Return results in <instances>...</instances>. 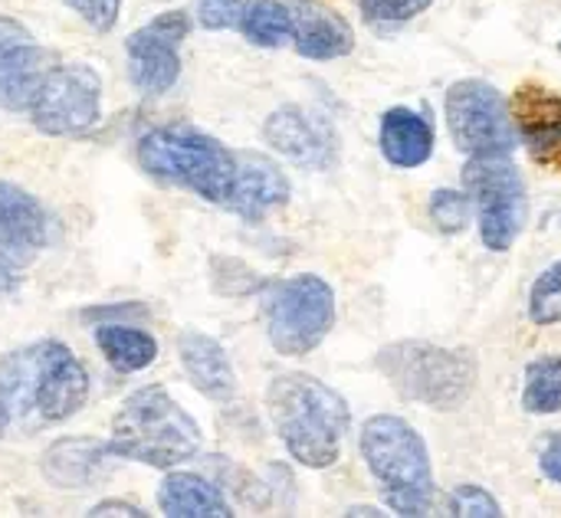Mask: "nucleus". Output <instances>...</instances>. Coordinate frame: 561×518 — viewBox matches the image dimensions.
<instances>
[{
	"instance_id": "obj_17",
	"label": "nucleus",
	"mask_w": 561,
	"mask_h": 518,
	"mask_svg": "<svg viewBox=\"0 0 561 518\" xmlns=\"http://www.w3.org/2000/svg\"><path fill=\"white\" fill-rule=\"evenodd\" d=\"M293 13V43L306 59H339L355 46V33L342 13L319 0H286Z\"/></svg>"
},
{
	"instance_id": "obj_28",
	"label": "nucleus",
	"mask_w": 561,
	"mask_h": 518,
	"mask_svg": "<svg viewBox=\"0 0 561 518\" xmlns=\"http://www.w3.org/2000/svg\"><path fill=\"white\" fill-rule=\"evenodd\" d=\"M450 516L500 518L503 516V509H500V503H496L486 490L467 483V486H457V490H454V496H450Z\"/></svg>"
},
{
	"instance_id": "obj_32",
	"label": "nucleus",
	"mask_w": 561,
	"mask_h": 518,
	"mask_svg": "<svg viewBox=\"0 0 561 518\" xmlns=\"http://www.w3.org/2000/svg\"><path fill=\"white\" fill-rule=\"evenodd\" d=\"M85 516L92 518H108V516H122V518H145V513L138 509V506H131V503H118V499H108V503H99V506H92Z\"/></svg>"
},
{
	"instance_id": "obj_34",
	"label": "nucleus",
	"mask_w": 561,
	"mask_h": 518,
	"mask_svg": "<svg viewBox=\"0 0 561 518\" xmlns=\"http://www.w3.org/2000/svg\"><path fill=\"white\" fill-rule=\"evenodd\" d=\"M10 427H13V411H10V407H7V404L0 401V437H3V434H7Z\"/></svg>"
},
{
	"instance_id": "obj_1",
	"label": "nucleus",
	"mask_w": 561,
	"mask_h": 518,
	"mask_svg": "<svg viewBox=\"0 0 561 518\" xmlns=\"http://www.w3.org/2000/svg\"><path fill=\"white\" fill-rule=\"evenodd\" d=\"M85 398L89 375L62 342L43 338L0 358V401L26 430L69 421L85 407Z\"/></svg>"
},
{
	"instance_id": "obj_9",
	"label": "nucleus",
	"mask_w": 561,
	"mask_h": 518,
	"mask_svg": "<svg viewBox=\"0 0 561 518\" xmlns=\"http://www.w3.org/2000/svg\"><path fill=\"white\" fill-rule=\"evenodd\" d=\"M450 138L463 154H513L516 125L503 92L483 79H460L447 92Z\"/></svg>"
},
{
	"instance_id": "obj_13",
	"label": "nucleus",
	"mask_w": 561,
	"mask_h": 518,
	"mask_svg": "<svg viewBox=\"0 0 561 518\" xmlns=\"http://www.w3.org/2000/svg\"><path fill=\"white\" fill-rule=\"evenodd\" d=\"M53 56L33 39V33L13 20L0 16V108L30 112V102L43 79L49 76Z\"/></svg>"
},
{
	"instance_id": "obj_10",
	"label": "nucleus",
	"mask_w": 561,
	"mask_h": 518,
	"mask_svg": "<svg viewBox=\"0 0 561 518\" xmlns=\"http://www.w3.org/2000/svg\"><path fill=\"white\" fill-rule=\"evenodd\" d=\"M102 115V76L89 62L53 66L30 102V118L43 135H82Z\"/></svg>"
},
{
	"instance_id": "obj_33",
	"label": "nucleus",
	"mask_w": 561,
	"mask_h": 518,
	"mask_svg": "<svg viewBox=\"0 0 561 518\" xmlns=\"http://www.w3.org/2000/svg\"><path fill=\"white\" fill-rule=\"evenodd\" d=\"M16 286H20V276L13 273V266L0 263V299L10 296V292H16Z\"/></svg>"
},
{
	"instance_id": "obj_19",
	"label": "nucleus",
	"mask_w": 561,
	"mask_h": 518,
	"mask_svg": "<svg viewBox=\"0 0 561 518\" xmlns=\"http://www.w3.org/2000/svg\"><path fill=\"white\" fill-rule=\"evenodd\" d=\"M178 358L187 375V381L210 401H230L237 391L233 365L220 342H214L204 332H184L178 338Z\"/></svg>"
},
{
	"instance_id": "obj_29",
	"label": "nucleus",
	"mask_w": 561,
	"mask_h": 518,
	"mask_svg": "<svg viewBox=\"0 0 561 518\" xmlns=\"http://www.w3.org/2000/svg\"><path fill=\"white\" fill-rule=\"evenodd\" d=\"M434 0H358L365 20L371 23H408L424 13Z\"/></svg>"
},
{
	"instance_id": "obj_21",
	"label": "nucleus",
	"mask_w": 561,
	"mask_h": 518,
	"mask_svg": "<svg viewBox=\"0 0 561 518\" xmlns=\"http://www.w3.org/2000/svg\"><path fill=\"white\" fill-rule=\"evenodd\" d=\"M158 506L168 518H230L224 493L197 473H171L158 490Z\"/></svg>"
},
{
	"instance_id": "obj_27",
	"label": "nucleus",
	"mask_w": 561,
	"mask_h": 518,
	"mask_svg": "<svg viewBox=\"0 0 561 518\" xmlns=\"http://www.w3.org/2000/svg\"><path fill=\"white\" fill-rule=\"evenodd\" d=\"M247 7H250V0H194L197 23L204 30H230V26H240Z\"/></svg>"
},
{
	"instance_id": "obj_30",
	"label": "nucleus",
	"mask_w": 561,
	"mask_h": 518,
	"mask_svg": "<svg viewBox=\"0 0 561 518\" xmlns=\"http://www.w3.org/2000/svg\"><path fill=\"white\" fill-rule=\"evenodd\" d=\"M66 7L76 10L99 33H108L118 23V13H122V0H66Z\"/></svg>"
},
{
	"instance_id": "obj_16",
	"label": "nucleus",
	"mask_w": 561,
	"mask_h": 518,
	"mask_svg": "<svg viewBox=\"0 0 561 518\" xmlns=\"http://www.w3.org/2000/svg\"><path fill=\"white\" fill-rule=\"evenodd\" d=\"M289 200V177L276 161L256 151H237V177L227 197V210L243 220H263L270 210Z\"/></svg>"
},
{
	"instance_id": "obj_23",
	"label": "nucleus",
	"mask_w": 561,
	"mask_h": 518,
	"mask_svg": "<svg viewBox=\"0 0 561 518\" xmlns=\"http://www.w3.org/2000/svg\"><path fill=\"white\" fill-rule=\"evenodd\" d=\"M240 30L256 46H266V49L283 46L286 39H293L289 3H283V0H256V3H250L243 20H240Z\"/></svg>"
},
{
	"instance_id": "obj_22",
	"label": "nucleus",
	"mask_w": 561,
	"mask_h": 518,
	"mask_svg": "<svg viewBox=\"0 0 561 518\" xmlns=\"http://www.w3.org/2000/svg\"><path fill=\"white\" fill-rule=\"evenodd\" d=\"M95 345L105 355V361L122 371V375H135L145 371L148 365H154L158 358V342L131 325H118V322H105L95 329Z\"/></svg>"
},
{
	"instance_id": "obj_26",
	"label": "nucleus",
	"mask_w": 561,
	"mask_h": 518,
	"mask_svg": "<svg viewBox=\"0 0 561 518\" xmlns=\"http://www.w3.org/2000/svg\"><path fill=\"white\" fill-rule=\"evenodd\" d=\"M427 210H431V220H434L444 233H463L467 223H470V214H473V200H470V194L440 187V191L431 194Z\"/></svg>"
},
{
	"instance_id": "obj_6",
	"label": "nucleus",
	"mask_w": 561,
	"mask_h": 518,
	"mask_svg": "<svg viewBox=\"0 0 561 518\" xmlns=\"http://www.w3.org/2000/svg\"><path fill=\"white\" fill-rule=\"evenodd\" d=\"M378 368L398 394L437 411H457L477 384V361L470 352H450L427 342L388 345L378 355Z\"/></svg>"
},
{
	"instance_id": "obj_20",
	"label": "nucleus",
	"mask_w": 561,
	"mask_h": 518,
	"mask_svg": "<svg viewBox=\"0 0 561 518\" xmlns=\"http://www.w3.org/2000/svg\"><path fill=\"white\" fill-rule=\"evenodd\" d=\"M378 145L394 168H421L434 154V125L414 108H388L381 118Z\"/></svg>"
},
{
	"instance_id": "obj_18",
	"label": "nucleus",
	"mask_w": 561,
	"mask_h": 518,
	"mask_svg": "<svg viewBox=\"0 0 561 518\" xmlns=\"http://www.w3.org/2000/svg\"><path fill=\"white\" fill-rule=\"evenodd\" d=\"M112 447L99 437H66L43 453V476L59 490H89L108 463Z\"/></svg>"
},
{
	"instance_id": "obj_5",
	"label": "nucleus",
	"mask_w": 561,
	"mask_h": 518,
	"mask_svg": "<svg viewBox=\"0 0 561 518\" xmlns=\"http://www.w3.org/2000/svg\"><path fill=\"white\" fill-rule=\"evenodd\" d=\"M362 457L381 483L394 516L421 518L434 509V470L421 434L391 414L368 417L362 427Z\"/></svg>"
},
{
	"instance_id": "obj_24",
	"label": "nucleus",
	"mask_w": 561,
	"mask_h": 518,
	"mask_svg": "<svg viewBox=\"0 0 561 518\" xmlns=\"http://www.w3.org/2000/svg\"><path fill=\"white\" fill-rule=\"evenodd\" d=\"M523 407L529 414H556L561 411V358H536L526 368V388H523Z\"/></svg>"
},
{
	"instance_id": "obj_11",
	"label": "nucleus",
	"mask_w": 561,
	"mask_h": 518,
	"mask_svg": "<svg viewBox=\"0 0 561 518\" xmlns=\"http://www.w3.org/2000/svg\"><path fill=\"white\" fill-rule=\"evenodd\" d=\"M191 20L181 10L158 13L151 23L138 26L125 39V56H128V79L138 92L145 95H161L168 92L178 76H181V39L187 36Z\"/></svg>"
},
{
	"instance_id": "obj_12",
	"label": "nucleus",
	"mask_w": 561,
	"mask_h": 518,
	"mask_svg": "<svg viewBox=\"0 0 561 518\" xmlns=\"http://www.w3.org/2000/svg\"><path fill=\"white\" fill-rule=\"evenodd\" d=\"M266 145L289 158L293 164H302L309 171H332L339 164V131L329 122V115L302 105H283L276 108L263 125Z\"/></svg>"
},
{
	"instance_id": "obj_4",
	"label": "nucleus",
	"mask_w": 561,
	"mask_h": 518,
	"mask_svg": "<svg viewBox=\"0 0 561 518\" xmlns=\"http://www.w3.org/2000/svg\"><path fill=\"white\" fill-rule=\"evenodd\" d=\"M138 164L151 177L194 191L210 204H227L237 177V151L191 125L151 128L138 138Z\"/></svg>"
},
{
	"instance_id": "obj_3",
	"label": "nucleus",
	"mask_w": 561,
	"mask_h": 518,
	"mask_svg": "<svg viewBox=\"0 0 561 518\" xmlns=\"http://www.w3.org/2000/svg\"><path fill=\"white\" fill-rule=\"evenodd\" d=\"M108 447L122 460L171 470L197 457L201 427L164 388L148 384L118 407Z\"/></svg>"
},
{
	"instance_id": "obj_15",
	"label": "nucleus",
	"mask_w": 561,
	"mask_h": 518,
	"mask_svg": "<svg viewBox=\"0 0 561 518\" xmlns=\"http://www.w3.org/2000/svg\"><path fill=\"white\" fill-rule=\"evenodd\" d=\"M510 115L533 161L561 168V95L542 85H523L510 99Z\"/></svg>"
},
{
	"instance_id": "obj_14",
	"label": "nucleus",
	"mask_w": 561,
	"mask_h": 518,
	"mask_svg": "<svg viewBox=\"0 0 561 518\" xmlns=\"http://www.w3.org/2000/svg\"><path fill=\"white\" fill-rule=\"evenodd\" d=\"M46 240L49 220L43 204L30 191L0 181V263L13 269L30 266L46 246Z\"/></svg>"
},
{
	"instance_id": "obj_2",
	"label": "nucleus",
	"mask_w": 561,
	"mask_h": 518,
	"mask_svg": "<svg viewBox=\"0 0 561 518\" xmlns=\"http://www.w3.org/2000/svg\"><path fill=\"white\" fill-rule=\"evenodd\" d=\"M270 421L286 444L289 457L309 470H329L339 463L352 414L339 391L312 375H279L266 391Z\"/></svg>"
},
{
	"instance_id": "obj_7",
	"label": "nucleus",
	"mask_w": 561,
	"mask_h": 518,
	"mask_svg": "<svg viewBox=\"0 0 561 518\" xmlns=\"http://www.w3.org/2000/svg\"><path fill=\"white\" fill-rule=\"evenodd\" d=\"M263 319L266 335L279 355H309L335 325V292L312 273L276 279L263 292Z\"/></svg>"
},
{
	"instance_id": "obj_25",
	"label": "nucleus",
	"mask_w": 561,
	"mask_h": 518,
	"mask_svg": "<svg viewBox=\"0 0 561 518\" xmlns=\"http://www.w3.org/2000/svg\"><path fill=\"white\" fill-rule=\"evenodd\" d=\"M529 319L536 325H559L561 322V263H552L529 292Z\"/></svg>"
},
{
	"instance_id": "obj_8",
	"label": "nucleus",
	"mask_w": 561,
	"mask_h": 518,
	"mask_svg": "<svg viewBox=\"0 0 561 518\" xmlns=\"http://www.w3.org/2000/svg\"><path fill=\"white\" fill-rule=\"evenodd\" d=\"M463 184L477 210L480 240L493 253H506L526 227V184L510 154H473Z\"/></svg>"
},
{
	"instance_id": "obj_31",
	"label": "nucleus",
	"mask_w": 561,
	"mask_h": 518,
	"mask_svg": "<svg viewBox=\"0 0 561 518\" xmlns=\"http://www.w3.org/2000/svg\"><path fill=\"white\" fill-rule=\"evenodd\" d=\"M539 470L561 486V434H552L539 450Z\"/></svg>"
}]
</instances>
